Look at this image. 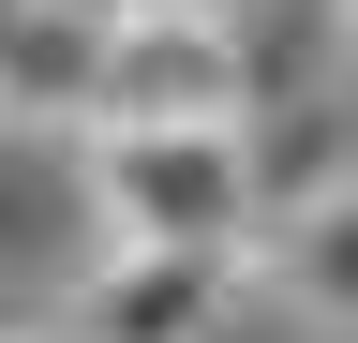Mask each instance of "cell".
<instances>
[{
	"label": "cell",
	"instance_id": "cell-4",
	"mask_svg": "<svg viewBox=\"0 0 358 343\" xmlns=\"http://www.w3.org/2000/svg\"><path fill=\"white\" fill-rule=\"evenodd\" d=\"M15 343H75V328H15Z\"/></svg>",
	"mask_w": 358,
	"mask_h": 343
},
{
	"label": "cell",
	"instance_id": "cell-2",
	"mask_svg": "<svg viewBox=\"0 0 358 343\" xmlns=\"http://www.w3.org/2000/svg\"><path fill=\"white\" fill-rule=\"evenodd\" d=\"M90 119H239L224 0H105V30H90Z\"/></svg>",
	"mask_w": 358,
	"mask_h": 343
},
{
	"label": "cell",
	"instance_id": "cell-1",
	"mask_svg": "<svg viewBox=\"0 0 358 343\" xmlns=\"http://www.w3.org/2000/svg\"><path fill=\"white\" fill-rule=\"evenodd\" d=\"M75 209L90 254H239V119H75Z\"/></svg>",
	"mask_w": 358,
	"mask_h": 343
},
{
	"label": "cell",
	"instance_id": "cell-5",
	"mask_svg": "<svg viewBox=\"0 0 358 343\" xmlns=\"http://www.w3.org/2000/svg\"><path fill=\"white\" fill-rule=\"evenodd\" d=\"M0 15H15V0H0Z\"/></svg>",
	"mask_w": 358,
	"mask_h": 343
},
{
	"label": "cell",
	"instance_id": "cell-3",
	"mask_svg": "<svg viewBox=\"0 0 358 343\" xmlns=\"http://www.w3.org/2000/svg\"><path fill=\"white\" fill-rule=\"evenodd\" d=\"M224 298H239V254H90L60 328L75 343H194Z\"/></svg>",
	"mask_w": 358,
	"mask_h": 343
}]
</instances>
